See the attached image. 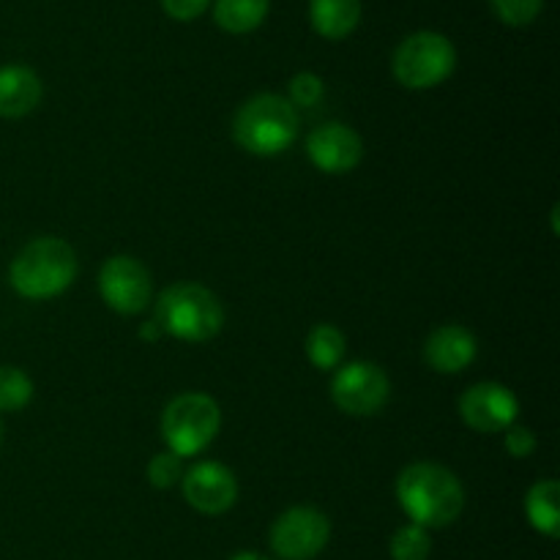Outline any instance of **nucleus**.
I'll return each instance as SVG.
<instances>
[{
	"instance_id": "a211bd4d",
	"label": "nucleus",
	"mask_w": 560,
	"mask_h": 560,
	"mask_svg": "<svg viewBox=\"0 0 560 560\" xmlns=\"http://www.w3.org/2000/svg\"><path fill=\"white\" fill-rule=\"evenodd\" d=\"M345 350H348V339L331 323H320L306 337V355H310L312 366L323 372L337 370L345 359Z\"/></svg>"
},
{
	"instance_id": "2eb2a0df",
	"label": "nucleus",
	"mask_w": 560,
	"mask_h": 560,
	"mask_svg": "<svg viewBox=\"0 0 560 560\" xmlns=\"http://www.w3.org/2000/svg\"><path fill=\"white\" fill-rule=\"evenodd\" d=\"M361 0H310V20L317 36L342 42L359 27Z\"/></svg>"
},
{
	"instance_id": "bb28decb",
	"label": "nucleus",
	"mask_w": 560,
	"mask_h": 560,
	"mask_svg": "<svg viewBox=\"0 0 560 560\" xmlns=\"http://www.w3.org/2000/svg\"><path fill=\"white\" fill-rule=\"evenodd\" d=\"M230 560H268V558L257 556V552H238V556H233Z\"/></svg>"
},
{
	"instance_id": "9b49d317",
	"label": "nucleus",
	"mask_w": 560,
	"mask_h": 560,
	"mask_svg": "<svg viewBox=\"0 0 560 560\" xmlns=\"http://www.w3.org/2000/svg\"><path fill=\"white\" fill-rule=\"evenodd\" d=\"M180 490H184V501L195 512L211 514V517L230 512L238 501V481L233 470L222 463L191 465L189 470H184Z\"/></svg>"
},
{
	"instance_id": "9d476101",
	"label": "nucleus",
	"mask_w": 560,
	"mask_h": 560,
	"mask_svg": "<svg viewBox=\"0 0 560 560\" xmlns=\"http://www.w3.org/2000/svg\"><path fill=\"white\" fill-rule=\"evenodd\" d=\"M520 402L503 383H476L459 397V416L465 424L481 435H495L506 432L509 427L517 424Z\"/></svg>"
},
{
	"instance_id": "dca6fc26",
	"label": "nucleus",
	"mask_w": 560,
	"mask_h": 560,
	"mask_svg": "<svg viewBox=\"0 0 560 560\" xmlns=\"http://www.w3.org/2000/svg\"><path fill=\"white\" fill-rule=\"evenodd\" d=\"M525 514L539 534L558 539L560 536V485L556 479L536 481L525 495Z\"/></svg>"
},
{
	"instance_id": "aec40b11",
	"label": "nucleus",
	"mask_w": 560,
	"mask_h": 560,
	"mask_svg": "<svg viewBox=\"0 0 560 560\" xmlns=\"http://www.w3.org/2000/svg\"><path fill=\"white\" fill-rule=\"evenodd\" d=\"M394 560H427L432 552V539L430 530L419 528V525L408 523L392 536V545H388Z\"/></svg>"
},
{
	"instance_id": "f8f14e48",
	"label": "nucleus",
	"mask_w": 560,
	"mask_h": 560,
	"mask_svg": "<svg viewBox=\"0 0 560 560\" xmlns=\"http://www.w3.org/2000/svg\"><path fill=\"white\" fill-rule=\"evenodd\" d=\"M306 156L320 173L345 175L353 173L364 159V142L359 131L345 124H323L306 137Z\"/></svg>"
},
{
	"instance_id": "0eeeda50",
	"label": "nucleus",
	"mask_w": 560,
	"mask_h": 560,
	"mask_svg": "<svg viewBox=\"0 0 560 560\" xmlns=\"http://www.w3.org/2000/svg\"><path fill=\"white\" fill-rule=\"evenodd\" d=\"M392 397V381L372 361H353L337 370L331 381V399L342 413L364 419L386 408Z\"/></svg>"
},
{
	"instance_id": "f257e3e1",
	"label": "nucleus",
	"mask_w": 560,
	"mask_h": 560,
	"mask_svg": "<svg viewBox=\"0 0 560 560\" xmlns=\"http://www.w3.org/2000/svg\"><path fill=\"white\" fill-rule=\"evenodd\" d=\"M397 501L410 523L438 530L457 523L465 509V490L443 465L413 463L397 476Z\"/></svg>"
},
{
	"instance_id": "5701e85b",
	"label": "nucleus",
	"mask_w": 560,
	"mask_h": 560,
	"mask_svg": "<svg viewBox=\"0 0 560 560\" xmlns=\"http://www.w3.org/2000/svg\"><path fill=\"white\" fill-rule=\"evenodd\" d=\"M323 93H326V85H323L320 77L312 74V71H301V74H295L293 80H290L288 102L293 104V107H315L323 98Z\"/></svg>"
},
{
	"instance_id": "393cba45",
	"label": "nucleus",
	"mask_w": 560,
	"mask_h": 560,
	"mask_svg": "<svg viewBox=\"0 0 560 560\" xmlns=\"http://www.w3.org/2000/svg\"><path fill=\"white\" fill-rule=\"evenodd\" d=\"M208 3H211V0H162V9L164 14L173 16V20L191 22L200 14H206Z\"/></svg>"
},
{
	"instance_id": "6e6552de",
	"label": "nucleus",
	"mask_w": 560,
	"mask_h": 560,
	"mask_svg": "<svg viewBox=\"0 0 560 560\" xmlns=\"http://www.w3.org/2000/svg\"><path fill=\"white\" fill-rule=\"evenodd\" d=\"M331 539V523L320 509L293 506L279 514L271 525V550L282 560H312L326 550Z\"/></svg>"
},
{
	"instance_id": "423d86ee",
	"label": "nucleus",
	"mask_w": 560,
	"mask_h": 560,
	"mask_svg": "<svg viewBox=\"0 0 560 560\" xmlns=\"http://www.w3.org/2000/svg\"><path fill=\"white\" fill-rule=\"evenodd\" d=\"M392 69L399 85L410 91H430L454 74L457 49L443 33L419 31L399 44Z\"/></svg>"
},
{
	"instance_id": "7ed1b4c3",
	"label": "nucleus",
	"mask_w": 560,
	"mask_h": 560,
	"mask_svg": "<svg viewBox=\"0 0 560 560\" xmlns=\"http://www.w3.org/2000/svg\"><path fill=\"white\" fill-rule=\"evenodd\" d=\"M299 109L279 93H257L241 104L233 137L252 156H279L299 137Z\"/></svg>"
},
{
	"instance_id": "b1692460",
	"label": "nucleus",
	"mask_w": 560,
	"mask_h": 560,
	"mask_svg": "<svg viewBox=\"0 0 560 560\" xmlns=\"http://www.w3.org/2000/svg\"><path fill=\"white\" fill-rule=\"evenodd\" d=\"M503 446H506V452L512 454V457L525 459L536 452V446H539V443H536V435L528 430V427L512 424L506 430V441H503Z\"/></svg>"
},
{
	"instance_id": "1a4fd4ad",
	"label": "nucleus",
	"mask_w": 560,
	"mask_h": 560,
	"mask_svg": "<svg viewBox=\"0 0 560 560\" xmlns=\"http://www.w3.org/2000/svg\"><path fill=\"white\" fill-rule=\"evenodd\" d=\"M98 293L118 315H140L151 304V271L131 255H113L98 271Z\"/></svg>"
},
{
	"instance_id": "20e7f679",
	"label": "nucleus",
	"mask_w": 560,
	"mask_h": 560,
	"mask_svg": "<svg viewBox=\"0 0 560 560\" xmlns=\"http://www.w3.org/2000/svg\"><path fill=\"white\" fill-rule=\"evenodd\" d=\"M156 323L162 334L180 342H208L224 326V306L208 288L197 282H175L159 295Z\"/></svg>"
},
{
	"instance_id": "4be33fe9",
	"label": "nucleus",
	"mask_w": 560,
	"mask_h": 560,
	"mask_svg": "<svg viewBox=\"0 0 560 560\" xmlns=\"http://www.w3.org/2000/svg\"><path fill=\"white\" fill-rule=\"evenodd\" d=\"M184 479V459L173 452H159L156 457L148 463V481L156 490H170V487L180 485Z\"/></svg>"
},
{
	"instance_id": "a878e982",
	"label": "nucleus",
	"mask_w": 560,
	"mask_h": 560,
	"mask_svg": "<svg viewBox=\"0 0 560 560\" xmlns=\"http://www.w3.org/2000/svg\"><path fill=\"white\" fill-rule=\"evenodd\" d=\"M140 337L142 339H148V342H156L159 337H162V328H159V323L153 320V323H145V326L140 328Z\"/></svg>"
},
{
	"instance_id": "412c9836",
	"label": "nucleus",
	"mask_w": 560,
	"mask_h": 560,
	"mask_svg": "<svg viewBox=\"0 0 560 560\" xmlns=\"http://www.w3.org/2000/svg\"><path fill=\"white\" fill-rule=\"evenodd\" d=\"M490 5L501 22L512 27H525L541 14L545 0H490Z\"/></svg>"
},
{
	"instance_id": "cd10ccee",
	"label": "nucleus",
	"mask_w": 560,
	"mask_h": 560,
	"mask_svg": "<svg viewBox=\"0 0 560 560\" xmlns=\"http://www.w3.org/2000/svg\"><path fill=\"white\" fill-rule=\"evenodd\" d=\"M0 443H3V421H0Z\"/></svg>"
},
{
	"instance_id": "f03ea898",
	"label": "nucleus",
	"mask_w": 560,
	"mask_h": 560,
	"mask_svg": "<svg viewBox=\"0 0 560 560\" xmlns=\"http://www.w3.org/2000/svg\"><path fill=\"white\" fill-rule=\"evenodd\" d=\"M77 279V255L63 238L44 235L20 249L9 268V282L22 299L49 301Z\"/></svg>"
},
{
	"instance_id": "ddd939ff",
	"label": "nucleus",
	"mask_w": 560,
	"mask_h": 560,
	"mask_svg": "<svg viewBox=\"0 0 560 560\" xmlns=\"http://www.w3.org/2000/svg\"><path fill=\"white\" fill-rule=\"evenodd\" d=\"M479 353V342L465 326L448 323V326L435 328L424 342V361L430 370L441 375H459L468 370Z\"/></svg>"
},
{
	"instance_id": "f3484780",
	"label": "nucleus",
	"mask_w": 560,
	"mask_h": 560,
	"mask_svg": "<svg viewBox=\"0 0 560 560\" xmlns=\"http://www.w3.org/2000/svg\"><path fill=\"white\" fill-rule=\"evenodd\" d=\"M268 9H271V0H217L213 20L224 33L244 36L266 22Z\"/></svg>"
},
{
	"instance_id": "4468645a",
	"label": "nucleus",
	"mask_w": 560,
	"mask_h": 560,
	"mask_svg": "<svg viewBox=\"0 0 560 560\" xmlns=\"http://www.w3.org/2000/svg\"><path fill=\"white\" fill-rule=\"evenodd\" d=\"M44 85L27 66H0V118H25L42 104Z\"/></svg>"
},
{
	"instance_id": "6ab92c4d",
	"label": "nucleus",
	"mask_w": 560,
	"mask_h": 560,
	"mask_svg": "<svg viewBox=\"0 0 560 560\" xmlns=\"http://www.w3.org/2000/svg\"><path fill=\"white\" fill-rule=\"evenodd\" d=\"M33 399V381L20 366H0V410L16 413Z\"/></svg>"
},
{
	"instance_id": "39448f33",
	"label": "nucleus",
	"mask_w": 560,
	"mask_h": 560,
	"mask_svg": "<svg viewBox=\"0 0 560 560\" xmlns=\"http://www.w3.org/2000/svg\"><path fill=\"white\" fill-rule=\"evenodd\" d=\"M222 430V410L208 394H178L162 413V438L167 452L184 457H197L213 443Z\"/></svg>"
}]
</instances>
